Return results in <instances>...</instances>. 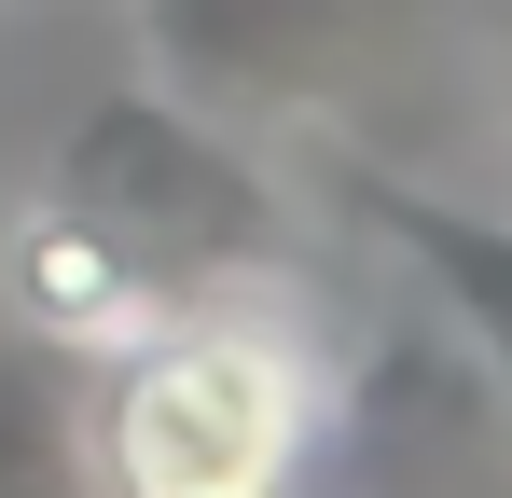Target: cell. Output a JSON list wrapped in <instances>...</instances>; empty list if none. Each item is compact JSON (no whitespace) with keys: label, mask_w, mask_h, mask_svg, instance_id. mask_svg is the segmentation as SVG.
Segmentation results:
<instances>
[{"label":"cell","mask_w":512,"mask_h":498,"mask_svg":"<svg viewBox=\"0 0 512 498\" xmlns=\"http://www.w3.org/2000/svg\"><path fill=\"white\" fill-rule=\"evenodd\" d=\"M42 208H70L153 305H194V291H305L319 277V222L277 180V153H263L250 125L194 111L153 70L97 83L84 111L56 125Z\"/></svg>","instance_id":"cell-2"},{"label":"cell","mask_w":512,"mask_h":498,"mask_svg":"<svg viewBox=\"0 0 512 498\" xmlns=\"http://www.w3.org/2000/svg\"><path fill=\"white\" fill-rule=\"evenodd\" d=\"M0 498H111L84 443V388L28 332H0Z\"/></svg>","instance_id":"cell-7"},{"label":"cell","mask_w":512,"mask_h":498,"mask_svg":"<svg viewBox=\"0 0 512 498\" xmlns=\"http://www.w3.org/2000/svg\"><path fill=\"white\" fill-rule=\"evenodd\" d=\"M457 14L485 0H139V70L222 125L374 139V111L429 42H457Z\"/></svg>","instance_id":"cell-3"},{"label":"cell","mask_w":512,"mask_h":498,"mask_svg":"<svg viewBox=\"0 0 512 498\" xmlns=\"http://www.w3.org/2000/svg\"><path fill=\"white\" fill-rule=\"evenodd\" d=\"M319 471L333 498H512V374L416 277H388L360 305V346H333Z\"/></svg>","instance_id":"cell-4"},{"label":"cell","mask_w":512,"mask_h":498,"mask_svg":"<svg viewBox=\"0 0 512 498\" xmlns=\"http://www.w3.org/2000/svg\"><path fill=\"white\" fill-rule=\"evenodd\" d=\"M0 291H14V332H28V346H56L70 374H84V360H111L139 319H167V305H153V291H139V277H125V263H111L70 208H42V194H28V222H14Z\"/></svg>","instance_id":"cell-6"},{"label":"cell","mask_w":512,"mask_h":498,"mask_svg":"<svg viewBox=\"0 0 512 498\" xmlns=\"http://www.w3.org/2000/svg\"><path fill=\"white\" fill-rule=\"evenodd\" d=\"M485 14H512V0H485Z\"/></svg>","instance_id":"cell-8"},{"label":"cell","mask_w":512,"mask_h":498,"mask_svg":"<svg viewBox=\"0 0 512 498\" xmlns=\"http://www.w3.org/2000/svg\"><path fill=\"white\" fill-rule=\"evenodd\" d=\"M305 180H319V222H346L388 277H416L429 305L512 374V208H471L457 180L402 166L388 139H305Z\"/></svg>","instance_id":"cell-5"},{"label":"cell","mask_w":512,"mask_h":498,"mask_svg":"<svg viewBox=\"0 0 512 498\" xmlns=\"http://www.w3.org/2000/svg\"><path fill=\"white\" fill-rule=\"evenodd\" d=\"M319 402H333V346L291 291H194L97 360L84 443L111 498H305Z\"/></svg>","instance_id":"cell-1"}]
</instances>
